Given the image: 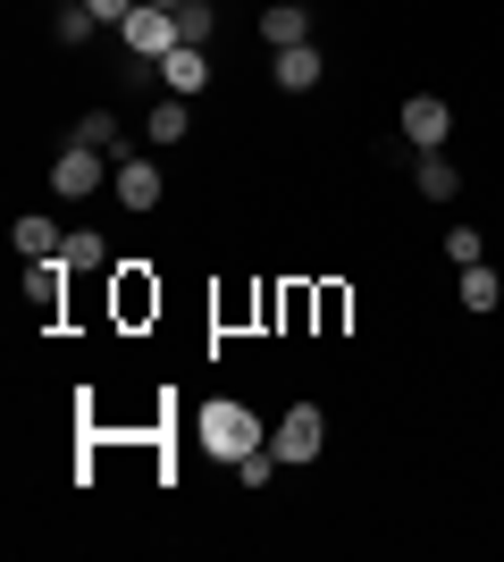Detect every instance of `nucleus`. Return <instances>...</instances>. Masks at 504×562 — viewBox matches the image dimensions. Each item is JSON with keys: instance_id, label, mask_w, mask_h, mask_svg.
Returning a JSON list of instances; mask_svg holds the SVG:
<instances>
[{"instance_id": "nucleus-1", "label": "nucleus", "mask_w": 504, "mask_h": 562, "mask_svg": "<svg viewBox=\"0 0 504 562\" xmlns=\"http://www.w3.org/2000/svg\"><path fill=\"white\" fill-rule=\"evenodd\" d=\"M193 437H202V453H219L227 470H236L253 446H269V428L253 420V403H202V412H193Z\"/></svg>"}, {"instance_id": "nucleus-2", "label": "nucleus", "mask_w": 504, "mask_h": 562, "mask_svg": "<svg viewBox=\"0 0 504 562\" xmlns=\"http://www.w3.org/2000/svg\"><path fill=\"white\" fill-rule=\"evenodd\" d=\"M110 177H119V168H110V151H93V143H68V151L51 160V193H59V202H93Z\"/></svg>"}, {"instance_id": "nucleus-3", "label": "nucleus", "mask_w": 504, "mask_h": 562, "mask_svg": "<svg viewBox=\"0 0 504 562\" xmlns=\"http://www.w3.org/2000/svg\"><path fill=\"white\" fill-rule=\"evenodd\" d=\"M269 446H278V462H320V446H328L320 403H287V412H278V428H269Z\"/></svg>"}, {"instance_id": "nucleus-4", "label": "nucleus", "mask_w": 504, "mask_h": 562, "mask_svg": "<svg viewBox=\"0 0 504 562\" xmlns=\"http://www.w3.org/2000/svg\"><path fill=\"white\" fill-rule=\"evenodd\" d=\"M119 34H126V50H135V59H152V68H160L168 50L186 43V34H177V9H160V0H144V9H135Z\"/></svg>"}, {"instance_id": "nucleus-5", "label": "nucleus", "mask_w": 504, "mask_h": 562, "mask_svg": "<svg viewBox=\"0 0 504 562\" xmlns=\"http://www.w3.org/2000/svg\"><path fill=\"white\" fill-rule=\"evenodd\" d=\"M395 126H404V135H412V151H446V135H455V110H446V101H437V93H412Z\"/></svg>"}, {"instance_id": "nucleus-6", "label": "nucleus", "mask_w": 504, "mask_h": 562, "mask_svg": "<svg viewBox=\"0 0 504 562\" xmlns=\"http://www.w3.org/2000/svg\"><path fill=\"white\" fill-rule=\"evenodd\" d=\"M269 76H278V93H312L328 59H320V43H294V50H269Z\"/></svg>"}, {"instance_id": "nucleus-7", "label": "nucleus", "mask_w": 504, "mask_h": 562, "mask_svg": "<svg viewBox=\"0 0 504 562\" xmlns=\"http://www.w3.org/2000/svg\"><path fill=\"white\" fill-rule=\"evenodd\" d=\"M160 85H168L177 101H193L202 85H211V50H202V43H177V50L160 59Z\"/></svg>"}, {"instance_id": "nucleus-8", "label": "nucleus", "mask_w": 504, "mask_h": 562, "mask_svg": "<svg viewBox=\"0 0 504 562\" xmlns=\"http://www.w3.org/2000/svg\"><path fill=\"white\" fill-rule=\"evenodd\" d=\"M261 43H269V50L312 43V9H303V0H269V9H261Z\"/></svg>"}, {"instance_id": "nucleus-9", "label": "nucleus", "mask_w": 504, "mask_h": 562, "mask_svg": "<svg viewBox=\"0 0 504 562\" xmlns=\"http://www.w3.org/2000/svg\"><path fill=\"white\" fill-rule=\"evenodd\" d=\"M110 186H119V202H126V211H152V202L168 193L152 160H119V177H110Z\"/></svg>"}, {"instance_id": "nucleus-10", "label": "nucleus", "mask_w": 504, "mask_h": 562, "mask_svg": "<svg viewBox=\"0 0 504 562\" xmlns=\"http://www.w3.org/2000/svg\"><path fill=\"white\" fill-rule=\"evenodd\" d=\"M9 235H18V252H25V260H59V244H68V235H59V218H43V211H25Z\"/></svg>"}, {"instance_id": "nucleus-11", "label": "nucleus", "mask_w": 504, "mask_h": 562, "mask_svg": "<svg viewBox=\"0 0 504 562\" xmlns=\"http://www.w3.org/2000/svg\"><path fill=\"white\" fill-rule=\"evenodd\" d=\"M76 143H93V151H110V160H135V151H126V126L110 110H85V117H76Z\"/></svg>"}, {"instance_id": "nucleus-12", "label": "nucleus", "mask_w": 504, "mask_h": 562, "mask_svg": "<svg viewBox=\"0 0 504 562\" xmlns=\"http://www.w3.org/2000/svg\"><path fill=\"white\" fill-rule=\"evenodd\" d=\"M462 193V168L446 151H421V202H455Z\"/></svg>"}, {"instance_id": "nucleus-13", "label": "nucleus", "mask_w": 504, "mask_h": 562, "mask_svg": "<svg viewBox=\"0 0 504 562\" xmlns=\"http://www.w3.org/2000/svg\"><path fill=\"white\" fill-rule=\"evenodd\" d=\"M144 135H152V151H160V143H186V135H193V110H186L177 93L152 101V126H144Z\"/></svg>"}, {"instance_id": "nucleus-14", "label": "nucleus", "mask_w": 504, "mask_h": 562, "mask_svg": "<svg viewBox=\"0 0 504 562\" xmlns=\"http://www.w3.org/2000/svg\"><path fill=\"white\" fill-rule=\"evenodd\" d=\"M496 303H504V278L488 260H471V269H462V311H496Z\"/></svg>"}, {"instance_id": "nucleus-15", "label": "nucleus", "mask_w": 504, "mask_h": 562, "mask_svg": "<svg viewBox=\"0 0 504 562\" xmlns=\"http://www.w3.org/2000/svg\"><path fill=\"white\" fill-rule=\"evenodd\" d=\"M177 34L211 50V34H219V9H211V0H177Z\"/></svg>"}, {"instance_id": "nucleus-16", "label": "nucleus", "mask_w": 504, "mask_h": 562, "mask_svg": "<svg viewBox=\"0 0 504 562\" xmlns=\"http://www.w3.org/2000/svg\"><path fill=\"white\" fill-rule=\"evenodd\" d=\"M59 278H68V260H34V278H25V294H34V311H59Z\"/></svg>"}, {"instance_id": "nucleus-17", "label": "nucleus", "mask_w": 504, "mask_h": 562, "mask_svg": "<svg viewBox=\"0 0 504 562\" xmlns=\"http://www.w3.org/2000/svg\"><path fill=\"white\" fill-rule=\"evenodd\" d=\"M59 260H68V269H101V260H110V244H101L93 227H76L68 244H59Z\"/></svg>"}, {"instance_id": "nucleus-18", "label": "nucleus", "mask_w": 504, "mask_h": 562, "mask_svg": "<svg viewBox=\"0 0 504 562\" xmlns=\"http://www.w3.org/2000/svg\"><path fill=\"white\" fill-rule=\"evenodd\" d=\"M278 470H287V462H278V446H253V453L236 462V479H244V487H269Z\"/></svg>"}, {"instance_id": "nucleus-19", "label": "nucleus", "mask_w": 504, "mask_h": 562, "mask_svg": "<svg viewBox=\"0 0 504 562\" xmlns=\"http://www.w3.org/2000/svg\"><path fill=\"white\" fill-rule=\"evenodd\" d=\"M446 260H455V269H471V260H488L480 227H446Z\"/></svg>"}, {"instance_id": "nucleus-20", "label": "nucleus", "mask_w": 504, "mask_h": 562, "mask_svg": "<svg viewBox=\"0 0 504 562\" xmlns=\"http://www.w3.org/2000/svg\"><path fill=\"white\" fill-rule=\"evenodd\" d=\"M51 34H59V43H93V9H59V18H51Z\"/></svg>"}, {"instance_id": "nucleus-21", "label": "nucleus", "mask_w": 504, "mask_h": 562, "mask_svg": "<svg viewBox=\"0 0 504 562\" xmlns=\"http://www.w3.org/2000/svg\"><path fill=\"white\" fill-rule=\"evenodd\" d=\"M85 9H93V25H126L135 9H144V0H85Z\"/></svg>"}, {"instance_id": "nucleus-22", "label": "nucleus", "mask_w": 504, "mask_h": 562, "mask_svg": "<svg viewBox=\"0 0 504 562\" xmlns=\"http://www.w3.org/2000/svg\"><path fill=\"white\" fill-rule=\"evenodd\" d=\"M160 9H177V0H160Z\"/></svg>"}]
</instances>
